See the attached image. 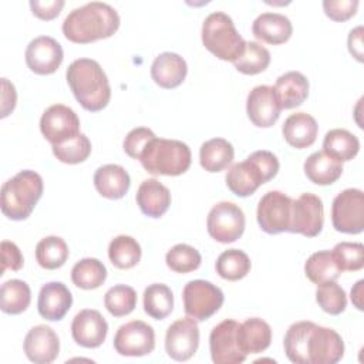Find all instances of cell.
Segmentation results:
<instances>
[{
  "mask_svg": "<svg viewBox=\"0 0 364 364\" xmlns=\"http://www.w3.org/2000/svg\"><path fill=\"white\" fill-rule=\"evenodd\" d=\"M280 104L272 85H257L246 100V112L253 125L259 128H270L280 117Z\"/></svg>",
  "mask_w": 364,
  "mask_h": 364,
  "instance_id": "ac0fdd59",
  "label": "cell"
},
{
  "mask_svg": "<svg viewBox=\"0 0 364 364\" xmlns=\"http://www.w3.org/2000/svg\"><path fill=\"white\" fill-rule=\"evenodd\" d=\"M307 364H336L344 355L341 336L328 327L313 324L306 344Z\"/></svg>",
  "mask_w": 364,
  "mask_h": 364,
  "instance_id": "5bb4252c",
  "label": "cell"
},
{
  "mask_svg": "<svg viewBox=\"0 0 364 364\" xmlns=\"http://www.w3.org/2000/svg\"><path fill=\"white\" fill-rule=\"evenodd\" d=\"M173 309V294L164 283H152L144 290V310L155 318L164 320Z\"/></svg>",
  "mask_w": 364,
  "mask_h": 364,
  "instance_id": "e575fe53",
  "label": "cell"
},
{
  "mask_svg": "<svg viewBox=\"0 0 364 364\" xmlns=\"http://www.w3.org/2000/svg\"><path fill=\"white\" fill-rule=\"evenodd\" d=\"M23 348L30 361L36 364H50L60 353V340L50 326L38 324L31 327L26 334Z\"/></svg>",
  "mask_w": 364,
  "mask_h": 364,
  "instance_id": "ffe728a7",
  "label": "cell"
},
{
  "mask_svg": "<svg viewBox=\"0 0 364 364\" xmlns=\"http://www.w3.org/2000/svg\"><path fill=\"white\" fill-rule=\"evenodd\" d=\"M108 323L98 310L84 309L75 314L71 323L74 341L85 348L100 347L107 337Z\"/></svg>",
  "mask_w": 364,
  "mask_h": 364,
  "instance_id": "d6986e66",
  "label": "cell"
},
{
  "mask_svg": "<svg viewBox=\"0 0 364 364\" xmlns=\"http://www.w3.org/2000/svg\"><path fill=\"white\" fill-rule=\"evenodd\" d=\"M324 223V208L321 199L314 193H301L291 200L289 230L306 237L317 236Z\"/></svg>",
  "mask_w": 364,
  "mask_h": 364,
  "instance_id": "30bf717a",
  "label": "cell"
},
{
  "mask_svg": "<svg viewBox=\"0 0 364 364\" xmlns=\"http://www.w3.org/2000/svg\"><path fill=\"white\" fill-rule=\"evenodd\" d=\"M202 43L219 60L232 63L240 57L246 46L233 20L223 11H213L203 20Z\"/></svg>",
  "mask_w": 364,
  "mask_h": 364,
  "instance_id": "8992f818",
  "label": "cell"
},
{
  "mask_svg": "<svg viewBox=\"0 0 364 364\" xmlns=\"http://www.w3.org/2000/svg\"><path fill=\"white\" fill-rule=\"evenodd\" d=\"M188 74L186 61L176 53L165 51L155 57L151 65L154 82L162 88L171 90L179 87Z\"/></svg>",
  "mask_w": 364,
  "mask_h": 364,
  "instance_id": "7402d4cb",
  "label": "cell"
},
{
  "mask_svg": "<svg viewBox=\"0 0 364 364\" xmlns=\"http://www.w3.org/2000/svg\"><path fill=\"white\" fill-rule=\"evenodd\" d=\"M139 243L128 235H119L109 242L108 257L109 262L118 269H131L141 260Z\"/></svg>",
  "mask_w": 364,
  "mask_h": 364,
  "instance_id": "8d00e7d4",
  "label": "cell"
},
{
  "mask_svg": "<svg viewBox=\"0 0 364 364\" xmlns=\"http://www.w3.org/2000/svg\"><path fill=\"white\" fill-rule=\"evenodd\" d=\"M182 299L186 316L196 321H205L222 307L225 296L216 284L196 279L185 284Z\"/></svg>",
  "mask_w": 364,
  "mask_h": 364,
  "instance_id": "52a82bcc",
  "label": "cell"
},
{
  "mask_svg": "<svg viewBox=\"0 0 364 364\" xmlns=\"http://www.w3.org/2000/svg\"><path fill=\"white\" fill-rule=\"evenodd\" d=\"M199 346L198 321L192 317H183L173 321L165 336L166 354L175 361H186L192 358Z\"/></svg>",
  "mask_w": 364,
  "mask_h": 364,
  "instance_id": "2e32d148",
  "label": "cell"
},
{
  "mask_svg": "<svg viewBox=\"0 0 364 364\" xmlns=\"http://www.w3.org/2000/svg\"><path fill=\"white\" fill-rule=\"evenodd\" d=\"M43 178L30 169L20 171L1 186V212L11 220H24L43 195Z\"/></svg>",
  "mask_w": 364,
  "mask_h": 364,
  "instance_id": "277c9868",
  "label": "cell"
},
{
  "mask_svg": "<svg viewBox=\"0 0 364 364\" xmlns=\"http://www.w3.org/2000/svg\"><path fill=\"white\" fill-rule=\"evenodd\" d=\"M40 131L51 144H63L75 138L80 132V118L75 111L63 104L48 107L40 118Z\"/></svg>",
  "mask_w": 364,
  "mask_h": 364,
  "instance_id": "7c38bea8",
  "label": "cell"
},
{
  "mask_svg": "<svg viewBox=\"0 0 364 364\" xmlns=\"http://www.w3.org/2000/svg\"><path fill=\"white\" fill-rule=\"evenodd\" d=\"M279 168V159L273 152L259 149L229 168L225 178L226 185L236 196L246 198L253 195L260 185L273 179Z\"/></svg>",
  "mask_w": 364,
  "mask_h": 364,
  "instance_id": "3957f363",
  "label": "cell"
},
{
  "mask_svg": "<svg viewBox=\"0 0 364 364\" xmlns=\"http://www.w3.org/2000/svg\"><path fill=\"white\" fill-rule=\"evenodd\" d=\"M119 27V16L114 7L91 1L74 9L63 21V34L77 44H87L111 37Z\"/></svg>",
  "mask_w": 364,
  "mask_h": 364,
  "instance_id": "6da1fadb",
  "label": "cell"
},
{
  "mask_svg": "<svg viewBox=\"0 0 364 364\" xmlns=\"http://www.w3.org/2000/svg\"><path fill=\"white\" fill-rule=\"evenodd\" d=\"M166 266L175 273H189L200 266V253L186 243H178L171 247L165 256Z\"/></svg>",
  "mask_w": 364,
  "mask_h": 364,
  "instance_id": "b9f144b4",
  "label": "cell"
},
{
  "mask_svg": "<svg viewBox=\"0 0 364 364\" xmlns=\"http://www.w3.org/2000/svg\"><path fill=\"white\" fill-rule=\"evenodd\" d=\"M71 304L73 296L64 283L50 282L40 289L37 309L43 318L48 321H58L67 314Z\"/></svg>",
  "mask_w": 364,
  "mask_h": 364,
  "instance_id": "44dd1931",
  "label": "cell"
},
{
  "mask_svg": "<svg viewBox=\"0 0 364 364\" xmlns=\"http://www.w3.org/2000/svg\"><path fill=\"white\" fill-rule=\"evenodd\" d=\"M313 321H297L293 323L284 336L283 347L287 358L294 364H307V336L313 327Z\"/></svg>",
  "mask_w": 364,
  "mask_h": 364,
  "instance_id": "f35d334b",
  "label": "cell"
},
{
  "mask_svg": "<svg viewBox=\"0 0 364 364\" xmlns=\"http://www.w3.org/2000/svg\"><path fill=\"white\" fill-rule=\"evenodd\" d=\"M107 279V267L95 257H85L71 269L73 283L84 290L98 289Z\"/></svg>",
  "mask_w": 364,
  "mask_h": 364,
  "instance_id": "836d02e7",
  "label": "cell"
},
{
  "mask_svg": "<svg viewBox=\"0 0 364 364\" xmlns=\"http://www.w3.org/2000/svg\"><path fill=\"white\" fill-rule=\"evenodd\" d=\"M304 273L314 284L337 280L341 274L330 250H318L310 255L304 263Z\"/></svg>",
  "mask_w": 364,
  "mask_h": 364,
  "instance_id": "d6a6232c",
  "label": "cell"
},
{
  "mask_svg": "<svg viewBox=\"0 0 364 364\" xmlns=\"http://www.w3.org/2000/svg\"><path fill=\"white\" fill-rule=\"evenodd\" d=\"M152 138H155V134L149 128L138 127L131 129L124 139L125 154L132 159H139L144 148Z\"/></svg>",
  "mask_w": 364,
  "mask_h": 364,
  "instance_id": "bcb514c9",
  "label": "cell"
},
{
  "mask_svg": "<svg viewBox=\"0 0 364 364\" xmlns=\"http://www.w3.org/2000/svg\"><path fill=\"white\" fill-rule=\"evenodd\" d=\"M237 330L239 323L230 318L220 321L212 328L209 350L215 364H240L246 360V354L239 347Z\"/></svg>",
  "mask_w": 364,
  "mask_h": 364,
  "instance_id": "9a60e30c",
  "label": "cell"
},
{
  "mask_svg": "<svg viewBox=\"0 0 364 364\" xmlns=\"http://www.w3.org/2000/svg\"><path fill=\"white\" fill-rule=\"evenodd\" d=\"M274 94L280 108L290 109L301 105L309 95V80L299 71L282 74L274 84Z\"/></svg>",
  "mask_w": 364,
  "mask_h": 364,
  "instance_id": "4316f807",
  "label": "cell"
},
{
  "mask_svg": "<svg viewBox=\"0 0 364 364\" xmlns=\"http://www.w3.org/2000/svg\"><path fill=\"white\" fill-rule=\"evenodd\" d=\"M350 54L360 63H363V26L353 28L347 38Z\"/></svg>",
  "mask_w": 364,
  "mask_h": 364,
  "instance_id": "816d5d0a",
  "label": "cell"
},
{
  "mask_svg": "<svg viewBox=\"0 0 364 364\" xmlns=\"http://www.w3.org/2000/svg\"><path fill=\"white\" fill-rule=\"evenodd\" d=\"M104 306L114 317L127 316L136 306V291L127 284L112 286L104 296Z\"/></svg>",
  "mask_w": 364,
  "mask_h": 364,
  "instance_id": "60d3db41",
  "label": "cell"
},
{
  "mask_svg": "<svg viewBox=\"0 0 364 364\" xmlns=\"http://www.w3.org/2000/svg\"><path fill=\"white\" fill-rule=\"evenodd\" d=\"M250 266V259L243 250L228 249L219 255L215 269L222 279L236 282L249 273Z\"/></svg>",
  "mask_w": 364,
  "mask_h": 364,
  "instance_id": "74e56055",
  "label": "cell"
},
{
  "mask_svg": "<svg viewBox=\"0 0 364 364\" xmlns=\"http://www.w3.org/2000/svg\"><path fill=\"white\" fill-rule=\"evenodd\" d=\"M270 64V53L257 41H246L245 50L239 58L233 61L235 68L246 75L263 73Z\"/></svg>",
  "mask_w": 364,
  "mask_h": 364,
  "instance_id": "ab89813d",
  "label": "cell"
},
{
  "mask_svg": "<svg viewBox=\"0 0 364 364\" xmlns=\"http://www.w3.org/2000/svg\"><path fill=\"white\" fill-rule=\"evenodd\" d=\"M235 156L233 145L223 138H212L200 145L199 162L208 172H220L226 169Z\"/></svg>",
  "mask_w": 364,
  "mask_h": 364,
  "instance_id": "f546056e",
  "label": "cell"
},
{
  "mask_svg": "<svg viewBox=\"0 0 364 364\" xmlns=\"http://www.w3.org/2000/svg\"><path fill=\"white\" fill-rule=\"evenodd\" d=\"M31 301L30 286L20 279H10L0 287V309L6 314H20Z\"/></svg>",
  "mask_w": 364,
  "mask_h": 364,
  "instance_id": "1f68e13d",
  "label": "cell"
},
{
  "mask_svg": "<svg viewBox=\"0 0 364 364\" xmlns=\"http://www.w3.org/2000/svg\"><path fill=\"white\" fill-rule=\"evenodd\" d=\"M237 340L240 350L247 354H257L264 351L272 341V328L269 323L259 317L246 318L239 324Z\"/></svg>",
  "mask_w": 364,
  "mask_h": 364,
  "instance_id": "83f0119b",
  "label": "cell"
},
{
  "mask_svg": "<svg viewBox=\"0 0 364 364\" xmlns=\"http://www.w3.org/2000/svg\"><path fill=\"white\" fill-rule=\"evenodd\" d=\"M363 286H364V280H358L354 287L351 289V301L353 304L358 309V310H363L364 309V304H363V294H364V290H363Z\"/></svg>",
  "mask_w": 364,
  "mask_h": 364,
  "instance_id": "f5cc1de1",
  "label": "cell"
},
{
  "mask_svg": "<svg viewBox=\"0 0 364 364\" xmlns=\"http://www.w3.org/2000/svg\"><path fill=\"white\" fill-rule=\"evenodd\" d=\"M323 151L340 162L351 161L360 151L358 138L347 129H330L323 139Z\"/></svg>",
  "mask_w": 364,
  "mask_h": 364,
  "instance_id": "4dcf8cb0",
  "label": "cell"
},
{
  "mask_svg": "<svg viewBox=\"0 0 364 364\" xmlns=\"http://www.w3.org/2000/svg\"><path fill=\"white\" fill-rule=\"evenodd\" d=\"M1 85H3V91H1V118H4L14 109L16 101H17V94H16L14 85L7 78H1Z\"/></svg>",
  "mask_w": 364,
  "mask_h": 364,
  "instance_id": "f907efd6",
  "label": "cell"
},
{
  "mask_svg": "<svg viewBox=\"0 0 364 364\" xmlns=\"http://www.w3.org/2000/svg\"><path fill=\"white\" fill-rule=\"evenodd\" d=\"M245 213L233 202H219L208 213L206 228L210 237L220 243H232L245 232Z\"/></svg>",
  "mask_w": 364,
  "mask_h": 364,
  "instance_id": "9c48e42d",
  "label": "cell"
},
{
  "mask_svg": "<svg viewBox=\"0 0 364 364\" xmlns=\"http://www.w3.org/2000/svg\"><path fill=\"white\" fill-rule=\"evenodd\" d=\"M331 255L343 272H357L364 266V246L358 242H340L331 250Z\"/></svg>",
  "mask_w": 364,
  "mask_h": 364,
  "instance_id": "f6af8a7d",
  "label": "cell"
},
{
  "mask_svg": "<svg viewBox=\"0 0 364 364\" xmlns=\"http://www.w3.org/2000/svg\"><path fill=\"white\" fill-rule=\"evenodd\" d=\"M65 77L75 100L84 109L97 112L108 105L111 98L109 81L95 60H74L68 65Z\"/></svg>",
  "mask_w": 364,
  "mask_h": 364,
  "instance_id": "7a4b0ae2",
  "label": "cell"
},
{
  "mask_svg": "<svg viewBox=\"0 0 364 364\" xmlns=\"http://www.w3.org/2000/svg\"><path fill=\"white\" fill-rule=\"evenodd\" d=\"M291 198L280 191H269L262 196L256 210L260 229L269 235L289 230Z\"/></svg>",
  "mask_w": 364,
  "mask_h": 364,
  "instance_id": "8fae6325",
  "label": "cell"
},
{
  "mask_svg": "<svg viewBox=\"0 0 364 364\" xmlns=\"http://www.w3.org/2000/svg\"><path fill=\"white\" fill-rule=\"evenodd\" d=\"M304 173L316 185H331L343 173V164L324 151L313 152L304 161Z\"/></svg>",
  "mask_w": 364,
  "mask_h": 364,
  "instance_id": "f1b7e54d",
  "label": "cell"
},
{
  "mask_svg": "<svg viewBox=\"0 0 364 364\" xmlns=\"http://www.w3.org/2000/svg\"><path fill=\"white\" fill-rule=\"evenodd\" d=\"M63 7H64V0H50V1L31 0L30 1V9L33 14L41 20L55 18L60 14Z\"/></svg>",
  "mask_w": 364,
  "mask_h": 364,
  "instance_id": "681fc988",
  "label": "cell"
},
{
  "mask_svg": "<svg viewBox=\"0 0 364 364\" xmlns=\"http://www.w3.org/2000/svg\"><path fill=\"white\" fill-rule=\"evenodd\" d=\"M114 348L119 355L142 357L151 354L155 348V331L142 321H128L117 330L114 336Z\"/></svg>",
  "mask_w": 364,
  "mask_h": 364,
  "instance_id": "4fadbf2b",
  "label": "cell"
},
{
  "mask_svg": "<svg viewBox=\"0 0 364 364\" xmlns=\"http://www.w3.org/2000/svg\"><path fill=\"white\" fill-rule=\"evenodd\" d=\"M24 259L23 255L18 249V246L10 240H3L1 242V272L0 276L4 274L7 269L17 272L23 267Z\"/></svg>",
  "mask_w": 364,
  "mask_h": 364,
  "instance_id": "c3c4849f",
  "label": "cell"
},
{
  "mask_svg": "<svg viewBox=\"0 0 364 364\" xmlns=\"http://www.w3.org/2000/svg\"><path fill=\"white\" fill-rule=\"evenodd\" d=\"M316 301L323 311L333 316L341 314L347 307L346 291L336 283V280L317 284Z\"/></svg>",
  "mask_w": 364,
  "mask_h": 364,
  "instance_id": "ee69618b",
  "label": "cell"
},
{
  "mask_svg": "<svg viewBox=\"0 0 364 364\" xmlns=\"http://www.w3.org/2000/svg\"><path fill=\"white\" fill-rule=\"evenodd\" d=\"M94 186L107 199H121L131 186V178L121 165L108 164L95 171Z\"/></svg>",
  "mask_w": 364,
  "mask_h": 364,
  "instance_id": "484cf974",
  "label": "cell"
},
{
  "mask_svg": "<svg viewBox=\"0 0 364 364\" xmlns=\"http://www.w3.org/2000/svg\"><path fill=\"white\" fill-rule=\"evenodd\" d=\"M283 136L286 142L297 149H304L316 142L318 134V125L314 117L307 112H296L286 118L283 128Z\"/></svg>",
  "mask_w": 364,
  "mask_h": 364,
  "instance_id": "d4e9b609",
  "label": "cell"
},
{
  "mask_svg": "<svg viewBox=\"0 0 364 364\" xmlns=\"http://www.w3.org/2000/svg\"><path fill=\"white\" fill-rule=\"evenodd\" d=\"M51 146H53L54 156L60 162L70 164V165L84 162L91 154V142L88 136L84 134H78L73 139H68L63 144H57Z\"/></svg>",
  "mask_w": 364,
  "mask_h": 364,
  "instance_id": "7bdbcfd3",
  "label": "cell"
},
{
  "mask_svg": "<svg viewBox=\"0 0 364 364\" xmlns=\"http://www.w3.org/2000/svg\"><path fill=\"white\" fill-rule=\"evenodd\" d=\"M252 33L257 40L277 46L286 43L291 37L293 26L284 14L262 13L255 18Z\"/></svg>",
  "mask_w": 364,
  "mask_h": 364,
  "instance_id": "cb8c5ba5",
  "label": "cell"
},
{
  "mask_svg": "<svg viewBox=\"0 0 364 364\" xmlns=\"http://www.w3.org/2000/svg\"><path fill=\"white\" fill-rule=\"evenodd\" d=\"M68 246L60 236H47L36 246V260L47 270L61 267L68 259Z\"/></svg>",
  "mask_w": 364,
  "mask_h": 364,
  "instance_id": "d590c367",
  "label": "cell"
},
{
  "mask_svg": "<svg viewBox=\"0 0 364 364\" xmlns=\"http://www.w3.org/2000/svg\"><path fill=\"white\" fill-rule=\"evenodd\" d=\"M323 9L328 18L334 21H346L355 14L358 0H324Z\"/></svg>",
  "mask_w": 364,
  "mask_h": 364,
  "instance_id": "7dc6e473",
  "label": "cell"
},
{
  "mask_svg": "<svg viewBox=\"0 0 364 364\" xmlns=\"http://www.w3.org/2000/svg\"><path fill=\"white\" fill-rule=\"evenodd\" d=\"M135 199L144 215L161 218L171 205V192L158 179L149 178L141 182Z\"/></svg>",
  "mask_w": 364,
  "mask_h": 364,
  "instance_id": "603a6c76",
  "label": "cell"
},
{
  "mask_svg": "<svg viewBox=\"0 0 364 364\" xmlns=\"http://www.w3.org/2000/svg\"><path fill=\"white\" fill-rule=\"evenodd\" d=\"M331 223L337 232L357 235L364 229V193L348 188L340 192L331 205Z\"/></svg>",
  "mask_w": 364,
  "mask_h": 364,
  "instance_id": "ba28073f",
  "label": "cell"
},
{
  "mask_svg": "<svg viewBox=\"0 0 364 364\" xmlns=\"http://www.w3.org/2000/svg\"><path fill=\"white\" fill-rule=\"evenodd\" d=\"M24 55L27 67L38 75L55 73L64 58L61 44L50 36H40L31 40Z\"/></svg>",
  "mask_w": 364,
  "mask_h": 364,
  "instance_id": "e0dca14e",
  "label": "cell"
},
{
  "mask_svg": "<svg viewBox=\"0 0 364 364\" xmlns=\"http://www.w3.org/2000/svg\"><path fill=\"white\" fill-rule=\"evenodd\" d=\"M192 161L189 146L178 139L152 138L144 148L139 162L152 175L178 176L185 173Z\"/></svg>",
  "mask_w": 364,
  "mask_h": 364,
  "instance_id": "5b68a950",
  "label": "cell"
}]
</instances>
